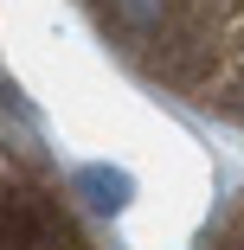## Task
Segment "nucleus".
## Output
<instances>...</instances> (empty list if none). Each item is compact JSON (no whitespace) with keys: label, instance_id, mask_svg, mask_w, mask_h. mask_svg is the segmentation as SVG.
Segmentation results:
<instances>
[{"label":"nucleus","instance_id":"f257e3e1","mask_svg":"<svg viewBox=\"0 0 244 250\" xmlns=\"http://www.w3.org/2000/svg\"><path fill=\"white\" fill-rule=\"evenodd\" d=\"M96 39L161 96L244 128V0H77Z\"/></svg>","mask_w":244,"mask_h":250},{"label":"nucleus","instance_id":"f03ea898","mask_svg":"<svg viewBox=\"0 0 244 250\" xmlns=\"http://www.w3.org/2000/svg\"><path fill=\"white\" fill-rule=\"evenodd\" d=\"M0 250H103L65 180L0 135Z\"/></svg>","mask_w":244,"mask_h":250},{"label":"nucleus","instance_id":"7ed1b4c3","mask_svg":"<svg viewBox=\"0 0 244 250\" xmlns=\"http://www.w3.org/2000/svg\"><path fill=\"white\" fill-rule=\"evenodd\" d=\"M200 250H244V186H238V199H231V206L206 225Z\"/></svg>","mask_w":244,"mask_h":250},{"label":"nucleus","instance_id":"20e7f679","mask_svg":"<svg viewBox=\"0 0 244 250\" xmlns=\"http://www.w3.org/2000/svg\"><path fill=\"white\" fill-rule=\"evenodd\" d=\"M0 90H7V71H0Z\"/></svg>","mask_w":244,"mask_h":250}]
</instances>
